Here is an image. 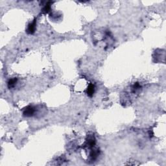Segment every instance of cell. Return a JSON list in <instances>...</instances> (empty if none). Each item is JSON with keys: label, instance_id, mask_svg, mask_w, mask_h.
<instances>
[{"label": "cell", "instance_id": "obj_1", "mask_svg": "<svg viewBox=\"0 0 166 166\" xmlns=\"http://www.w3.org/2000/svg\"><path fill=\"white\" fill-rule=\"evenodd\" d=\"M35 112V109L33 106H27L24 110V116L25 117H31V116H32L34 115Z\"/></svg>", "mask_w": 166, "mask_h": 166}, {"label": "cell", "instance_id": "obj_2", "mask_svg": "<svg viewBox=\"0 0 166 166\" xmlns=\"http://www.w3.org/2000/svg\"><path fill=\"white\" fill-rule=\"evenodd\" d=\"M36 20L35 19L31 23H30L27 26V33L29 34V35H32V34L35 33V30H36Z\"/></svg>", "mask_w": 166, "mask_h": 166}, {"label": "cell", "instance_id": "obj_3", "mask_svg": "<svg viewBox=\"0 0 166 166\" xmlns=\"http://www.w3.org/2000/svg\"><path fill=\"white\" fill-rule=\"evenodd\" d=\"M87 95L88 97H92L94 95V93H95V86L93 84H90L88 85V88H87L86 91Z\"/></svg>", "mask_w": 166, "mask_h": 166}, {"label": "cell", "instance_id": "obj_4", "mask_svg": "<svg viewBox=\"0 0 166 166\" xmlns=\"http://www.w3.org/2000/svg\"><path fill=\"white\" fill-rule=\"evenodd\" d=\"M95 144V140L94 137H91V138H88V140H86V145L87 147L88 148H93Z\"/></svg>", "mask_w": 166, "mask_h": 166}, {"label": "cell", "instance_id": "obj_5", "mask_svg": "<svg viewBox=\"0 0 166 166\" xmlns=\"http://www.w3.org/2000/svg\"><path fill=\"white\" fill-rule=\"evenodd\" d=\"M17 78H13L11 79H10L8 81V83H7V86H8V88L9 89H12V88H14L16 86L17 83Z\"/></svg>", "mask_w": 166, "mask_h": 166}, {"label": "cell", "instance_id": "obj_6", "mask_svg": "<svg viewBox=\"0 0 166 166\" xmlns=\"http://www.w3.org/2000/svg\"><path fill=\"white\" fill-rule=\"evenodd\" d=\"M50 3L51 2H48V3L45 5L44 7H43V9H42V13H43V14H47V13H48L49 11H50L51 10Z\"/></svg>", "mask_w": 166, "mask_h": 166}, {"label": "cell", "instance_id": "obj_7", "mask_svg": "<svg viewBox=\"0 0 166 166\" xmlns=\"http://www.w3.org/2000/svg\"><path fill=\"white\" fill-rule=\"evenodd\" d=\"M99 154V151H98V150H94L92 151L90 153V158L92 160H94L97 158V157L98 156Z\"/></svg>", "mask_w": 166, "mask_h": 166}, {"label": "cell", "instance_id": "obj_8", "mask_svg": "<svg viewBox=\"0 0 166 166\" xmlns=\"http://www.w3.org/2000/svg\"><path fill=\"white\" fill-rule=\"evenodd\" d=\"M140 88H141V86H140V84H139L138 82H136V83H135V84L132 86L133 92H136V91H137L138 90L140 89Z\"/></svg>", "mask_w": 166, "mask_h": 166}]
</instances>
